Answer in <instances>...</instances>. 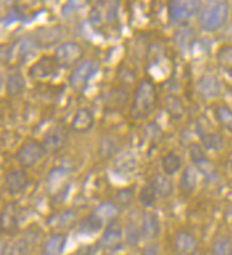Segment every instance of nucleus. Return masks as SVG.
I'll return each mask as SVG.
<instances>
[{
  "label": "nucleus",
  "mask_w": 232,
  "mask_h": 255,
  "mask_svg": "<svg viewBox=\"0 0 232 255\" xmlns=\"http://www.w3.org/2000/svg\"><path fill=\"white\" fill-rule=\"evenodd\" d=\"M102 226H104V221L94 213V214H90L88 215V217H85V218L81 221L80 231L82 234L92 235L98 233V231H101Z\"/></svg>",
  "instance_id": "22"
},
{
  "label": "nucleus",
  "mask_w": 232,
  "mask_h": 255,
  "mask_svg": "<svg viewBox=\"0 0 232 255\" xmlns=\"http://www.w3.org/2000/svg\"><path fill=\"white\" fill-rule=\"evenodd\" d=\"M212 255H232V239L230 237L216 239L212 246Z\"/></svg>",
  "instance_id": "29"
},
{
  "label": "nucleus",
  "mask_w": 232,
  "mask_h": 255,
  "mask_svg": "<svg viewBox=\"0 0 232 255\" xmlns=\"http://www.w3.org/2000/svg\"><path fill=\"white\" fill-rule=\"evenodd\" d=\"M68 141V130L64 127H55L47 131L43 138V146L47 153H59Z\"/></svg>",
  "instance_id": "9"
},
{
  "label": "nucleus",
  "mask_w": 232,
  "mask_h": 255,
  "mask_svg": "<svg viewBox=\"0 0 232 255\" xmlns=\"http://www.w3.org/2000/svg\"><path fill=\"white\" fill-rule=\"evenodd\" d=\"M215 116L222 127L227 128L228 130L232 131V111L230 108L218 107L215 111Z\"/></svg>",
  "instance_id": "32"
},
{
  "label": "nucleus",
  "mask_w": 232,
  "mask_h": 255,
  "mask_svg": "<svg viewBox=\"0 0 232 255\" xmlns=\"http://www.w3.org/2000/svg\"><path fill=\"white\" fill-rule=\"evenodd\" d=\"M117 207L113 205V203H102L100 207H97L96 214L100 217V218H109L110 221L113 219V217L116 215Z\"/></svg>",
  "instance_id": "35"
},
{
  "label": "nucleus",
  "mask_w": 232,
  "mask_h": 255,
  "mask_svg": "<svg viewBox=\"0 0 232 255\" xmlns=\"http://www.w3.org/2000/svg\"><path fill=\"white\" fill-rule=\"evenodd\" d=\"M230 19V5L226 1L211 3L204 8L200 15V25L204 31H219L228 23Z\"/></svg>",
  "instance_id": "2"
},
{
  "label": "nucleus",
  "mask_w": 232,
  "mask_h": 255,
  "mask_svg": "<svg viewBox=\"0 0 232 255\" xmlns=\"http://www.w3.org/2000/svg\"><path fill=\"white\" fill-rule=\"evenodd\" d=\"M199 135L206 149L219 150L223 146V137L216 131H199Z\"/></svg>",
  "instance_id": "26"
},
{
  "label": "nucleus",
  "mask_w": 232,
  "mask_h": 255,
  "mask_svg": "<svg viewBox=\"0 0 232 255\" xmlns=\"http://www.w3.org/2000/svg\"><path fill=\"white\" fill-rule=\"evenodd\" d=\"M231 170H232V162H231Z\"/></svg>",
  "instance_id": "41"
},
{
  "label": "nucleus",
  "mask_w": 232,
  "mask_h": 255,
  "mask_svg": "<svg viewBox=\"0 0 232 255\" xmlns=\"http://www.w3.org/2000/svg\"><path fill=\"white\" fill-rule=\"evenodd\" d=\"M67 237L63 233L51 235L43 246V255H61L64 251Z\"/></svg>",
  "instance_id": "18"
},
{
  "label": "nucleus",
  "mask_w": 232,
  "mask_h": 255,
  "mask_svg": "<svg viewBox=\"0 0 232 255\" xmlns=\"http://www.w3.org/2000/svg\"><path fill=\"white\" fill-rule=\"evenodd\" d=\"M1 85H3V77H1V73H0V89H1Z\"/></svg>",
  "instance_id": "40"
},
{
  "label": "nucleus",
  "mask_w": 232,
  "mask_h": 255,
  "mask_svg": "<svg viewBox=\"0 0 232 255\" xmlns=\"http://www.w3.org/2000/svg\"><path fill=\"white\" fill-rule=\"evenodd\" d=\"M122 237H124L122 225H121V222L118 219H112V221L108 223L106 229H105L104 235H102V238H101L100 246L105 247V249L116 247L117 245H120V242L122 241Z\"/></svg>",
  "instance_id": "13"
},
{
  "label": "nucleus",
  "mask_w": 232,
  "mask_h": 255,
  "mask_svg": "<svg viewBox=\"0 0 232 255\" xmlns=\"http://www.w3.org/2000/svg\"><path fill=\"white\" fill-rule=\"evenodd\" d=\"M5 88H7V93H8L9 97L20 96L25 89V80L23 75H21V72H13V73H11L8 76V79H7Z\"/></svg>",
  "instance_id": "21"
},
{
  "label": "nucleus",
  "mask_w": 232,
  "mask_h": 255,
  "mask_svg": "<svg viewBox=\"0 0 232 255\" xmlns=\"http://www.w3.org/2000/svg\"><path fill=\"white\" fill-rule=\"evenodd\" d=\"M61 33L59 28H44L32 36V40L36 44V47H49L59 41Z\"/></svg>",
  "instance_id": "17"
},
{
  "label": "nucleus",
  "mask_w": 232,
  "mask_h": 255,
  "mask_svg": "<svg viewBox=\"0 0 232 255\" xmlns=\"http://www.w3.org/2000/svg\"><path fill=\"white\" fill-rule=\"evenodd\" d=\"M164 107L170 113V116L175 117V119H180L184 115V105L176 96H167L164 99Z\"/></svg>",
  "instance_id": "27"
},
{
  "label": "nucleus",
  "mask_w": 232,
  "mask_h": 255,
  "mask_svg": "<svg viewBox=\"0 0 232 255\" xmlns=\"http://www.w3.org/2000/svg\"><path fill=\"white\" fill-rule=\"evenodd\" d=\"M94 127V116L88 108H80L76 112V115L73 117L72 124H71V129L76 133L84 134L88 131L92 130Z\"/></svg>",
  "instance_id": "14"
},
{
  "label": "nucleus",
  "mask_w": 232,
  "mask_h": 255,
  "mask_svg": "<svg viewBox=\"0 0 232 255\" xmlns=\"http://www.w3.org/2000/svg\"><path fill=\"white\" fill-rule=\"evenodd\" d=\"M190 157L196 169H199L207 178H212L215 175V170L212 167L210 159L207 158V155L204 153L203 147L200 146L199 143H191L190 145Z\"/></svg>",
  "instance_id": "12"
},
{
  "label": "nucleus",
  "mask_w": 232,
  "mask_h": 255,
  "mask_svg": "<svg viewBox=\"0 0 232 255\" xmlns=\"http://www.w3.org/2000/svg\"><path fill=\"white\" fill-rule=\"evenodd\" d=\"M180 167H182V158L176 153L170 151L166 155H163V158H162V170H163V174L170 177V175L175 174L176 171H179Z\"/></svg>",
  "instance_id": "25"
},
{
  "label": "nucleus",
  "mask_w": 232,
  "mask_h": 255,
  "mask_svg": "<svg viewBox=\"0 0 232 255\" xmlns=\"http://www.w3.org/2000/svg\"><path fill=\"white\" fill-rule=\"evenodd\" d=\"M100 249V245H90V246L81 247L80 250L77 251V255H94Z\"/></svg>",
  "instance_id": "37"
},
{
  "label": "nucleus",
  "mask_w": 232,
  "mask_h": 255,
  "mask_svg": "<svg viewBox=\"0 0 232 255\" xmlns=\"http://www.w3.org/2000/svg\"><path fill=\"white\" fill-rule=\"evenodd\" d=\"M31 249H32V242L29 241V238L24 237V238L17 239L16 242L13 243L8 255H29Z\"/></svg>",
  "instance_id": "30"
},
{
  "label": "nucleus",
  "mask_w": 232,
  "mask_h": 255,
  "mask_svg": "<svg viewBox=\"0 0 232 255\" xmlns=\"http://www.w3.org/2000/svg\"><path fill=\"white\" fill-rule=\"evenodd\" d=\"M196 170L192 166H187L184 169L182 178H180V190L186 195L192 194L196 189Z\"/></svg>",
  "instance_id": "24"
},
{
  "label": "nucleus",
  "mask_w": 232,
  "mask_h": 255,
  "mask_svg": "<svg viewBox=\"0 0 232 255\" xmlns=\"http://www.w3.org/2000/svg\"><path fill=\"white\" fill-rule=\"evenodd\" d=\"M85 51L81 44L77 41H65L61 43L55 51V60H56L59 68H76L78 64H81V60L84 59Z\"/></svg>",
  "instance_id": "3"
},
{
  "label": "nucleus",
  "mask_w": 232,
  "mask_h": 255,
  "mask_svg": "<svg viewBox=\"0 0 232 255\" xmlns=\"http://www.w3.org/2000/svg\"><path fill=\"white\" fill-rule=\"evenodd\" d=\"M199 243L192 233L187 230H180L176 233L174 239V251L178 255H195Z\"/></svg>",
  "instance_id": "10"
},
{
  "label": "nucleus",
  "mask_w": 232,
  "mask_h": 255,
  "mask_svg": "<svg viewBox=\"0 0 232 255\" xmlns=\"http://www.w3.org/2000/svg\"><path fill=\"white\" fill-rule=\"evenodd\" d=\"M57 72H59V65H57L55 57L43 56L29 68L28 73L31 79L33 80H47L55 77Z\"/></svg>",
  "instance_id": "8"
},
{
  "label": "nucleus",
  "mask_w": 232,
  "mask_h": 255,
  "mask_svg": "<svg viewBox=\"0 0 232 255\" xmlns=\"http://www.w3.org/2000/svg\"><path fill=\"white\" fill-rule=\"evenodd\" d=\"M20 223V206L17 202L5 203L0 211V233L15 234Z\"/></svg>",
  "instance_id": "6"
},
{
  "label": "nucleus",
  "mask_w": 232,
  "mask_h": 255,
  "mask_svg": "<svg viewBox=\"0 0 232 255\" xmlns=\"http://www.w3.org/2000/svg\"><path fill=\"white\" fill-rule=\"evenodd\" d=\"M114 169L118 174H133L137 169L136 157L132 153L122 154L114 163Z\"/></svg>",
  "instance_id": "23"
},
{
  "label": "nucleus",
  "mask_w": 232,
  "mask_h": 255,
  "mask_svg": "<svg viewBox=\"0 0 232 255\" xmlns=\"http://www.w3.org/2000/svg\"><path fill=\"white\" fill-rule=\"evenodd\" d=\"M155 85L150 80H142L134 92L132 104V115L134 119H146L152 115L156 105Z\"/></svg>",
  "instance_id": "1"
},
{
  "label": "nucleus",
  "mask_w": 232,
  "mask_h": 255,
  "mask_svg": "<svg viewBox=\"0 0 232 255\" xmlns=\"http://www.w3.org/2000/svg\"><path fill=\"white\" fill-rule=\"evenodd\" d=\"M45 154L47 150L43 146V143L37 141H28L19 147L16 153V161L24 169H31L36 166Z\"/></svg>",
  "instance_id": "4"
},
{
  "label": "nucleus",
  "mask_w": 232,
  "mask_h": 255,
  "mask_svg": "<svg viewBox=\"0 0 232 255\" xmlns=\"http://www.w3.org/2000/svg\"><path fill=\"white\" fill-rule=\"evenodd\" d=\"M218 63L224 71H232V47H223L218 52Z\"/></svg>",
  "instance_id": "33"
},
{
  "label": "nucleus",
  "mask_w": 232,
  "mask_h": 255,
  "mask_svg": "<svg viewBox=\"0 0 232 255\" xmlns=\"http://www.w3.org/2000/svg\"><path fill=\"white\" fill-rule=\"evenodd\" d=\"M5 190L9 195H19L24 193L29 185L28 174L24 170H11L7 173L4 179Z\"/></svg>",
  "instance_id": "11"
},
{
  "label": "nucleus",
  "mask_w": 232,
  "mask_h": 255,
  "mask_svg": "<svg viewBox=\"0 0 232 255\" xmlns=\"http://www.w3.org/2000/svg\"><path fill=\"white\" fill-rule=\"evenodd\" d=\"M156 191L154 190L152 183H149L146 186L142 187L140 193V202L144 207H152L156 201Z\"/></svg>",
  "instance_id": "31"
},
{
  "label": "nucleus",
  "mask_w": 232,
  "mask_h": 255,
  "mask_svg": "<svg viewBox=\"0 0 232 255\" xmlns=\"http://www.w3.org/2000/svg\"><path fill=\"white\" fill-rule=\"evenodd\" d=\"M141 235H142V231H140V229L134 223H132L126 230V242L130 246H136L137 243L140 242Z\"/></svg>",
  "instance_id": "36"
},
{
  "label": "nucleus",
  "mask_w": 232,
  "mask_h": 255,
  "mask_svg": "<svg viewBox=\"0 0 232 255\" xmlns=\"http://www.w3.org/2000/svg\"><path fill=\"white\" fill-rule=\"evenodd\" d=\"M133 198H134V190L133 189H121L116 193L114 198H113V205L118 209H124L132 205Z\"/></svg>",
  "instance_id": "28"
},
{
  "label": "nucleus",
  "mask_w": 232,
  "mask_h": 255,
  "mask_svg": "<svg viewBox=\"0 0 232 255\" xmlns=\"http://www.w3.org/2000/svg\"><path fill=\"white\" fill-rule=\"evenodd\" d=\"M160 221L158 218V215L152 211H146L142 217V226H141V231L146 239H156L160 235Z\"/></svg>",
  "instance_id": "16"
},
{
  "label": "nucleus",
  "mask_w": 232,
  "mask_h": 255,
  "mask_svg": "<svg viewBox=\"0 0 232 255\" xmlns=\"http://www.w3.org/2000/svg\"><path fill=\"white\" fill-rule=\"evenodd\" d=\"M7 251V243L3 238H0V255H4Z\"/></svg>",
  "instance_id": "39"
},
{
  "label": "nucleus",
  "mask_w": 232,
  "mask_h": 255,
  "mask_svg": "<svg viewBox=\"0 0 232 255\" xmlns=\"http://www.w3.org/2000/svg\"><path fill=\"white\" fill-rule=\"evenodd\" d=\"M202 8L200 1H170L168 16L172 23H184L198 13Z\"/></svg>",
  "instance_id": "7"
},
{
  "label": "nucleus",
  "mask_w": 232,
  "mask_h": 255,
  "mask_svg": "<svg viewBox=\"0 0 232 255\" xmlns=\"http://www.w3.org/2000/svg\"><path fill=\"white\" fill-rule=\"evenodd\" d=\"M98 71V65L93 60H86L78 64L69 76V84L75 91H84L88 85L89 80Z\"/></svg>",
  "instance_id": "5"
},
{
  "label": "nucleus",
  "mask_w": 232,
  "mask_h": 255,
  "mask_svg": "<svg viewBox=\"0 0 232 255\" xmlns=\"http://www.w3.org/2000/svg\"><path fill=\"white\" fill-rule=\"evenodd\" d=\"M152 185L154 187V190L156 191V194L163 197V198H167L172 194V190H174V186H172V181L170 179V177L166 174H155L153 177Z\"/></svg>",
  "instance_id": "19"
},
{
  "label": "nucleus",
  "mask_w": 232,
  "mask_h": 255,
  "mask_svg": "<svg viewBox=\"0 0 232 255\" xmlns=\"http://www.w3.org/2000/svg\"><path fill=\"white\" fill-rule=\"evenodd\" d=\"M196 87H198V91H199L200 95L207 100L215 99L222 92V84L215 76L212 75H206L203 77H200Z\"/></svg>",
  "instance_id": "15"
},
{
  "label": "nucleus",
  "mask_w": 232,
  "mask_h": 255,
  "mask_svg": "<svg viewBox=\"0 0 232 255\" xmlns=\"http://www.w3.org/2000/svg\"><path fill=\"white\" fill-rule=\"evenodd\" d=\"M76 219V213L73 210H65L61 211V213H56L53 214L51 218L48 219V225L53 229H57V230H63V229H67L75 222Z\"/></svg>",
  "instance_id": "20"
},
{
  "label": "nucleus",
  "mask_w": 232,
  "mask_h": 255,
  "mask_svg": "<svg viewBox=\"0 0 232 255\" xmlns=\"http://www.w3.org/2000/svg\"><path fill=\"white\" fill-rule=\"evenodd\" d=\"M142 255H160L159 246L156 243H150L142 250Z\"/></svg>",
  "instance_id": "38"
},
{
  "label": "nucleus",
  "mask_w": 232,
  "mask_h": 255,
  "mask_svg": "<svg viewBox=\"0 0 232 255\" xmlns=\"http://www.w3.org/2000/svg\"><path fill=\"white\" fill-rule=\"evenodd\" d=\"M117 150V143L112 138H102L100 143V155L104 158H110Z\"/></svg>",
  "instance_id": "34"
}]
</instances>
